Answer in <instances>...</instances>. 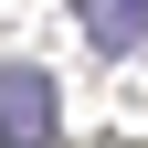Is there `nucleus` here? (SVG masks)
<instances>
[{"instance_id":"nucleus-2","label":"nucleus","mask_w":148,"mask_h":148,"mask_svg":"<svg viewBox=\"0 0 148 148\" xmlns=\"http://www.w3.org/2000/svg\"><path fill=\"white\" fill-rule=\"evenodd\" d=\"M85 42H95L106 64L148 53V0H85Z\"/></svg>"},{"instance_id":"nucleus-1","label":"nucleus","mask_w":148,"mask_h":148,"mask_svg":"<svg viewBox=\"0 0 148 148\" xmlns=\"http://www.w3.org/2000/svg\"><path fill=\"white\" fill-rule=\"evenodd\" d=\"M64 127V95H53L42 64H0V148H53Z\"/></svg>"}]
</instances>
